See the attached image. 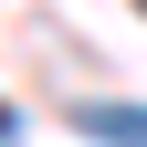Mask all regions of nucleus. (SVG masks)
Listing matches in <instances>:
<instances>
[{
  "label": "nucleus",
  "mask_w": 147,
  "mask_h": 147,
  "mask_svg": "<svg viewBox=\"0 0 147 147\" xmlns=\"http://www.w3.org/2000/svg\"><path fill=\"white\" fill-rule=\"evenodd\" d=\"M84 137H116V147H147V105H74Z\"/></svg>",
  "instance_id": "f257e3e1"
},
{
  "label": "nucleus",
  "mask_w": 147,
  "mask_h": 147,
  "mask_svg": "<svg viewBox=\"0 0 147 147\" xmlns=\"http://www.w3.org/2000/svg\"><path fill=\"white\" fill-rule=\"evenodd\" d=\"M0 137H11V105H0Z\"/></svg>",
  "instance_id": "f03ea898"
},
{
  "label": "nucleus",
  "mask_w": 147,
  "mask_h": 147,
  "mask_svg": "<svg viewBox=\"0 0 147 147\" xmlns=\"http://www.w3.org/2000/svg\"><path fill=\"white\" fill-rule=\"evenodd\" d=\"M137 11H147V0H137Z\"/></svg>",
  "instance_id": "7ed1b4c3"
}]
</instances>
